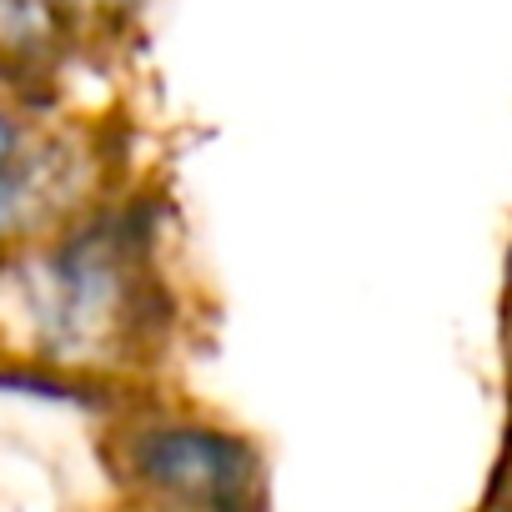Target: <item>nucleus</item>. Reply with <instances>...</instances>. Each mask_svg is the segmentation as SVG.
<instances>
[{"label": "nucleus", "instance_id": "obj_4", "mask_svg": "<svg viewBox=\"0 0 512 512\" xmlns=\"http://www.w3.org/2000/svg\"><path fill=\"white\" fill-rule=\"evenodd\" d=\"M71 26L61 0H0V61H41Z\"/></svg>", "mask_w": 512, "mask_h": 512}, {"label": "nucleus", "instance_id": "obj_1", "mask_svg": "<svg viewBox=\"0 0 512 512\" xmlns=\"http://www.w3.org/2000/svg\"><path fill=\"white\" fill-rule=\"evenodd\" d=\"M151 236L121 211H81L0 246V357L96 377L131 367L161 322Z\"/></svg>", "mask_w": 512, "mask_h": 512}, {"label": "nucleus", "instance_id": "obj_2", "mask_svg": "<svg viewBox=\"0 0 512 512\" xmlns=\"http://www.w3.org/2000/svg\"><path fill=\"white\" fill-rule=\"evenodd\" d=\"M131 512H267L262 462L241 432L201 417H146L121 432Z\"/></svg>", "mask_w": 512, "mask_h": 512}, {"label": "nucleus", "instance_id": "obj_5", "mask_svg": "<svg viewBox=\"0 0 512 512\" xmlns=\"http://www.w3.org/2000/svg\"><path fill=\"white\" fill-rule=\"evenodd\" d=\"M36 141H41V131L31 126V116H26L16 101L0 96V171L21 166V161L36 151Z\"/></svg>", "mask_w": 512, "mask_h": 512}, {"label": "nucleus", "instance_id": "obj_3", "mask_svg": "<svg viewBox=\"0 0 512 512\" xmlns=\"http://www.w3.org/2000/svg\"><path fill=\"white\" fill-rule=\"evenodd\" d=\"M76 186H81V151L41 136L21 166L0 171V246H16L36 231L71 221L81 201Z\"/></svg>", "mask_w": 512, "mask_h": 512}]
</instances>
